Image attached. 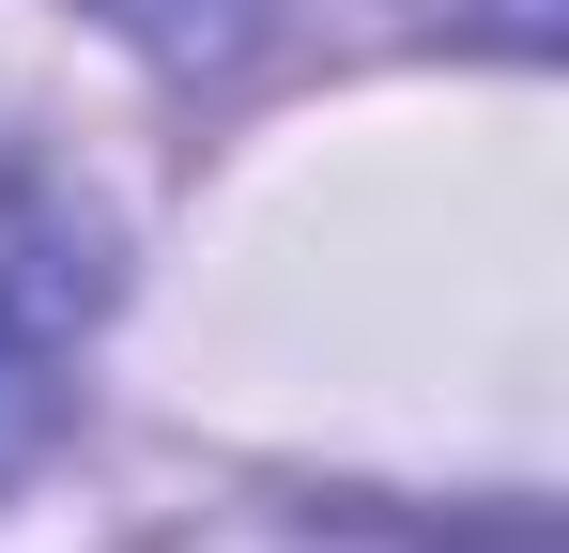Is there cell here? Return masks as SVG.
I'll list each match as a JSON object with an SVG mask.
<instances>
[{
	"label": "cell",
	"mask_w": 569,
	"mask_h": 553,
	"mask_svg": "<svg viewBox=\"0 0 569 553\" xmlns=\"http://www.w3.org/2000/svg\"><path fill=\"white\" fill-rule=\"evenodd\" d=\"M78 323H93V247H78V215H62L47 184L0 170V461L47 431Z\"/></svg>",
	"instance_id": "obj_1"
}]
</instances>
